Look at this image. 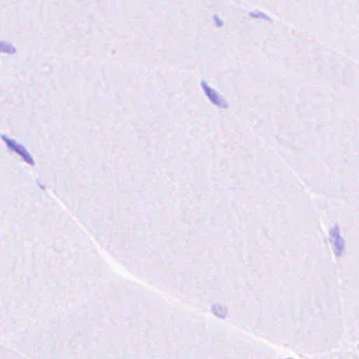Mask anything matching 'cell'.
<instances>
[{
    "label": "cell",
    "mask_w": 359,
    "mask_h": 359,
    "mask_svg": "<svg viewBox=\"0 0 359 359\" xmlns=\"http://www.w3.org/2000/svg\"><path fill=\"white\" fill-rule=\"evenodd\" d=\"M330 242H331V246H333L334 254H336L337 257H341L342 254L345 253V240H344V237L341 236L339 227H338L337 224H334V226L330 229Z\"/></svg>",
    "instance_id": "1"
},
{
    "label": "cell",
    "mask_w": 359,
    "mask_h": 359,
    "mask_svg": "<svg viewBox=\"0 0 359 359\" xmlns=\"http://www.w3.org/2000/svg\"><path fill=\"white\" fill-rule=\"evenodd\" d=\"M212 310H213V313L216 314V316H219V317H224L226 314V310H224V307L222 306H219V305H215V306L212 307Z\"/></svg>",
    "instance_id": "2"
}]
</instances>
